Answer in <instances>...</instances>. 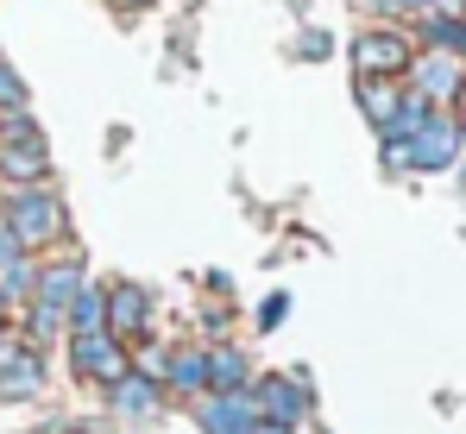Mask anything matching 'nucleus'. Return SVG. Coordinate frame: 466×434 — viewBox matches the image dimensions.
Segmentation results:
<instances>
[{
  "label": "nucleus",
  "instance_id": "nucleus-1",
  "mask_svg": "<svg viewBox=\"0 0 466 434\" xmlns=\"http://www.w3.org/2000/svg\"><path fill=\"white\" fill-rule=\"evenodd\" d=\"M454 157H461V120L454 114H435V107H429V120L403 145H385L390 170H448Z\"/></svg>",
  "mask_w": 466,
  "mask_h": 434
},
{
  "label": "nucleus",
  "instance_id": "nucleus-2",
  "mask_svg": "<svg viewBox=\"0 0 466 434\" xmlns=\"http://www.w3.org/2000/svg\"><path fill=\"white\" fill-rule=\"evenodd\" d=\"M0 220H6V233L19 239V252H25V246H45V239L64 233V202H57L51 189H19Z\"/></svg>",
  "mask_w": 466,
  "mask_h": 434
},
{
  "label": "nucleus",
  "instance_id": "nucleus-3",
  "mask_svg": "<svg viewBox=\"0 0 466 434\" xmlns=\"http://www.w3.org/2000/svg\"><path fill=\"white\" fill-rule=\"evenodd\" d=\"M70 359H76L82 378H95V384H120L133 365H127V347L101 328V334H70Z\"/></svg>",
  "mask_w": 466,
  "mask_h": 434
},
{
  "label": "nucleus",
  "instance_id": "nucleus-4",
  "mask_svg": "<svg viewBox=\"0 0 466 434\" xmlns=\"http://www.w3.org/2000/svg\"><path fill=\"white\" fill-rule=\"evenodd\" d=\"M196 429L202 434H252L258 429V403H252V390H208L202 403H196Z\"/></svg>",
  "mask_w": 466,
  "mask_h": 434
},
{
  "label": "nucleus",
  "instance_id": "nucleus-5",
  "mask_svg": "<svg viewBox=\"0 0 466 434\" xmlns=\"http://www.w3.org/2000/svg\"><path fill=\"white\" fill-rule=\"evenodd\" d=\"M353 70H360V82H390L397 70H410V45L397 32H360L353 38Z\"/></svg>",
  "mask_w": 466,
  "mask_h": 434
},
{
  "label": "nucleus",
  "instance_id": "nucleus-6",
  "mask_svg": "<svg viewBox=\"0 0 466 434\" xmlns=\"http://www.w3.org/2000/svg\"><path fill=\"white\" fill-rule=\"evenodd\" d=\"M252 403H258V416H265V422L297 429V422L309 416V384H303V378H258Z\"/></svg>",
  "mask_w": 466,
  "mask_h": 434
},
{
  "label": "nucleus",
  "instance_id": "nucleus-7",
  "mask_svg": "<svg viewBox=\"0 0 466 434\" xmlns=\"http://www.w3.org/2000/svg\"><path fill=\"white\" fill-rule=\"evenodd\" d=\"M38 390H45V359H38L32 347L6 340V347H0V403H25V397H38Z\"/></svg>",
  "mask_w": 466,
  "mask_h": 434
},
{
  "label": "nucleus",
  "instance_id": "nucleus-8",
  "mask_svg": "<svg viewBox=\"0 0 466 434\" xmlns=\"http://www.w3.org/2000/svg\"><path fill=\"white\" fill-rule=\"evenodd\" d=\"M152 328V289L146 284H114L107 289V334L114 340H139Z\"/></svg>",
  "mask_w": 466,
  "mask_h": 434
},
{
  "label": "nucleus",
  "instance_id": "nucleus-9",
  "mask_svg": "<svg viewBox=\"0 0 466 434\" xmlns=\"http://www.w3.org/2000/svg\"><path fill=\"white\" fill-rule=\"evenodd\" d=\"M410 76H416V101H429V107H435V101L448 107V101L461 95V57H454V51H429V57H416Z\"/></svg>",
  "mask_w": 466,
  "mask_h": 434
},
{
  "label": "nucleus",
  "instance_id": "nucleus-10",
  "mask_svg": "<svg viewBox=\"0 0 466 434\" xmlns=\"http://www.w3.org/2000/svg\"><path fill=\"white\" fill-rule=\"evenodd\" d=\"M76 289H82V258H64V265H45L38 278H32V308H45V315H64L70 302H76Z\"/></svg>",
  "mask_w": 466,
  "mask_h": 434
},
{
  "label": "nucleus",
  "instance_id": "nucleus-11",
  "mask_svg": "<svg viewBox=\"0 0 466 434\" xmlns=\"http://www.w3.org/2000/svg\"><path fill=\"white\" fill-rule=\"evenodd\" d=\"M0 170H6L13 183H45V170H51V151H45V139L0 145Z\"/></svg>",
  "mask_w": 466,
  "mask_h": 434
},
{
  "label": "nucleus",
  "instance_id": "nucleus-12",
  "mask_svg": "<svg viewBox=\"0 0 466 434\" xmlns=\"http://www.w3.org/2000/svg\"><path fill=\"white\" fill-rule=\"evenodd\" d=\"M107 403L120 409V416H157V378H139V371H127L120 384H107Z\"/></svg>",
  "mask_w": 466,
  "mask_h": 434
},
{
  "label": "nucleus",
  "instance_id": "nucleus-13",
  "mask_svg": "<svg viewBox=\"0 0 466 434\" xmlns=\"http://www.w3.org/2000/svg\"><path fill=\"white\" fill-rule=\"evenodd\" d=\"M360 107H366V120L385 133L390 120H397V107H403V88H397V82H360Z\"/></svg>",
  "mask_w": 466,
  "mask_h": 434
},
{
  "label": "nucleus",
  "instance_id": "nucleus-14",
  "mask_svg": "<svg viewBox=\"0 0 466 434\" xmlns=\"http://www.w3.org/2000/svg\"><path fill=\"white\" fill-rule=\"evenodd\" d=\"M64 315H70V328H76V334H101V328H107V296H101L95 284H82L76 302H70Z\"/></svg>",
  "mask_w": 466,
  "mask_h": 434
},
{
  "label": "nucleus",
  "instance_id": "nucleus-15",
  "mask_svg": "<svg viewBox=\"0 0 466 434\" xmlns=\"http://www.w3.org/2000/svg\"><path fill=\"white\" fill-rule=\"evenodd\" d=\"M208 390H221V397H228V390H246V359H239L233 347H215V353H208Z\"/></svg>",
  "mask_w": 466,
  "mask_h": 434
},
{
  "label": "nucleus",
  "instance_id": "nucleus-16",
  "mask_svg": "<svg viewBox=\"0 0 466 434\" xmlns=\"http://www.w3.org/2000/svg\"><path fill=\"white\" fill-rule=\"evenodd\" d=\"M164 378H170L177 390H208V353H196V347L177 353V359L164 365Z\"/></svg>",
  "mask_w": 466,
  "mask_h": 434
},
{
  "label": "nucleus",
  "instance_id": "nucleus-17",
  "mask_svg": "<svg viewBox=\"0 0 466 434\" xmlns=\"http://www.w3.org/2000/svg\"><path fill=\"white\" fill-rule=\"evenodd\" d=\"M422 38H429L435 51H461L466 25H461V19H441V13H429V19H422Z\"/></svg>",
  "mask_w": 466,
  "mask_h": 434
},
{
  "label": "nucleus",
  "instance_id": "nucleus-18",
  "mask_svg": "<svg viewBox=\"0 0 466 434\" xmlns=\"http://www.w3.org/2000/svg\"><path fill=\"white\" fill-rule=\"evenodd\" d=\"M0 107H25V82L13 76V64H0Z\"/></svg>",
  "mask_w": 466,
  "mask_h": 434
},
{
  "label": "nucleus",
  "instance_id": "nucleus-19",
  "mask_svg": "<svg viewBox=\"0 0 466 434\" xmlns=\"http://www.w3.org/2000/svg\"><path fill=\"white\" fill-rule=\"evenodd\" d=\"M13 265H25V252H19V239H13V233H6V220H0V278H6Z\"/></svg>",
  "mask_w": 466,
  "mask_h": 434
},
{
  "label": "nucleus",
  "instance_id": "nucleus-20",
  "mask_svg": "<svg viewBox=\"0 0 466 434\" xmlns=\"http://www.w3.org/2000/svg\"><path fill=\"white\" fill-rule=\"evenodd\" d=\"M284 308H290V296H271V302L258 308V328H278V321H284Z\"/></svg>",
  "mask_w": 466,
  "mask_h": 434
},
{
  "label": "nucleus",
  "instance_id": "nucleus-21",
  "mask_svg": "<svg viewBox=\"0 0 466 434\" xmlns=\"http://www.w3.org/2000/svg\"><path fill=\"white\" fill-rule=\"evenodd\" d=\"M328 51H334L328 32H309V38H303V57H328Z\"/></svg>",
  "mask_w": 466,
  "mask_h": 434
},
{
  "label": "nucleus",
  "instance_id": "nucleus-22",
  "mask_svg": "<svg viewBox=\"0 0 466 434\" xmlns=\"http://www.w3.org/2000/svg\"><path fill=\"white\" fill-rule=\"evenodd\" d=\"M390 6H403V13H422V6H435V0H390Z\"/></svg>",
  "mask_w": 466,
  "mask_h": 434
},
{
  "label": "nucleus",
  "instance_id": "nucleus-23",
  "mask_svg": "<svg viewBox=\"0 0 466 434\" xmlns=\"http://www.w3.org/2000/svg\"><path fill=\"white\" fill-rule=\"evenodd\" d=\"M252 434H290V429H278V422H265V416H258V429Z\"/></svg>",
  "mask_w": 466,
  "mask_h": 434
},
{
  "label": "nucleus",
  "instance_id": "nucleus-24",
  "mask_svg": "<svg viewBox=\"0 0 466 434\" xmlns=\"http://www.w3.org/2000/svg\"><path fill=\"white\" fill-rule=\"evenodd\" d=\"M0 315H6V284H0Z\"/></svg>",
  "mask_w": 466,
  "mask_h": 434
},
{
  "label": "nucleus",
  "instance_id": "nucleus-25",
  "mask_svg": "<svg viewBox=\"0 0 466 434\" xmlns=\"http://www.w3.org/2000/svg\"><path fill=\"white\" fill-rule=\"evenodd\" d=\"M120 6H146V0H120Z\"/></svg>",
  "mask_w": 466,
  "mask_h": 434
},
{
  "label": "nucleus",
  "instance_id": "nucleus-26",
  "mask_svg": "<svg viewBox=\"0 0 466 434\" xmlns=\"http://www.w3.org/2000/svg\"><path fill=\"white\" fill-rule=\"evenodd\" d=\"M461 189H466V170H461Z\"/></svg>",
  "mask_w": 466,
  "mask_h": 434
},
{
  "label": "nucleus",
  "instance_id": "nucleus-27",
  "mask_svg": "<svg viewBox=\"0 0 466 434\" xmlns=\"http://www.w3.org/2000/svg\"><path fill=\"white\" fill-rule=\"evenodd\" d=\"M461 51H466V38H461Z\"/></svg>",
  "mask_w": 466,
  "mask_h": 434
},
{
  "label": "nucleus",
  "instance_id": "nucleus-28",
  "mask_svg": "<svg viewBox=\"0 0 466 434\" xmlns=\"http://www.w3.org/2000/svg\"><path fill=\"white\" fill-rule=\"evenodd\" d=\"M461 25H466V13H461Z\"/></svg>",
  "mask_w": 466,
  "mask_h": 434
}]
</instances>
